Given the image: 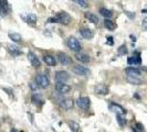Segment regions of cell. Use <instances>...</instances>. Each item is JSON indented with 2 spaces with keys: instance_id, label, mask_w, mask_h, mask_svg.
I'll return each mask as SVG.
<instances>
[{
  "instance_id": "44dd1931",
  "label": "cell",
  "mask_w": 147,
  "mask_h": 132,
  "mask_svg": "<svg viewBox=\"0 0 147 132\" xmlns=\"http://www.w3.org/2000/svg\"><path fill=\"white\" fill-rule=\"evenodd\" d=\"M101 15H103L105 19H110L113 17V12L109 10V9H106V8H100V11H98Z\"/></svg>"
},
{
  "instance_id": "f1b7e54d",
  "label": "cell",
  "mask_w": 147,
  "mask_h": 132,
  "mask_svg": "<svg viewBox=\"0 0 147 132\" xmlns=\"http://www.w3.org/2000/svg\"><path fill=\"white\" fill-rule=\"evenodd\" d=\"M74 2L78 3L81 8H88V1H84V0H75Z\"/></svg>"
},
{
  "instance_id": "836d02e7",
  "label": "cell",
  "mask_w": 147,
  "mask_h": 132,
  "mask_svg": "<svg viewBox=\"0 0 147 132\" xmlns=\"http://www.w3.org/2000/svg\"><path fill=\"white\" fill-rule=\"evenodd\" d=\"M48 22H50V23H57L58 22V19H57V17H54V18H50Z\"/></svg>"
},
{
  "instance_id": "ffe728a7",
  "label": "cell",
  "mask_w": 147,
  "mask_h": 132,
  "mask_svg": "<svg viewBox=\"0 0 147 132\" xmlns=\"http://www.w3.org/2000/svg\"><path fill=\"white\" fill-rule=\"evenodd\" d=\"M81 35L84 39H86V40H91V39H93L94 37V34H93V32L91 31L90 29H81Z\"/></svg>"
},
{
  "instance_id": "3957f363",
  "label": "cell",
  "mask_w": 147,
  "mask_h": 132,
  "mask_svg": "<svg viewBox=\"0 0 147 132\" xmlns=\"http://www.w3.org/2000/svg\"><path fill=\"white\" fill-rule=\"evenodd\" d=\"M57 19H58V22L61 23V24H63V25H67V24H70L71 21H72L71 17L67 15L66 12H64V11L59 12V13L57 15Z\"/></svg>"
},
{
  "instance_id": "5bb4252c",
  "label": "cell",
  "mask_w": 147,
  "mask_h": 132,
  "mask_svg": "<svg viewBox=\"0 0 147 132\" xmlns=\"http://www.w3.org/2000/svg\"><path fill=\"white\" fill-rule=\"evenodd\" d=\"M7 50L8 52L11 54V55H13V56H17V55H21L22 52L21 50L17 46V45H13V44H8L7 45Z\"/></svg>"
},
{
  "instance_id": "30bf717a",
  "label": "cell",
  "mask_w": 147,
  "mask_h": 132,
  "mask_svg": "<svg viewBox=\"0 0 147 132\" xmlns=\"http://www.w3.org/2000/svg\"><path fill=\"white\" fill-rule=\"evenodd\" d=\"M94 90H95V94H97V95H107L110 89L105 84H98L95 86Z\"/></svg>"
},
{
  "instance_id": "d4e9b609",
  "label": "cell",
  "mask_w": 147,
  "mask_h": 132,
  "mask_svg": "<svg viewBox=\"0 0 147 132\" xmlns=\"http://www.w3.org/2000/svg\"><path fill=\"white\" fill-rule=\"evenodd\" d=\"M9 37H10V40H12L13 42H20L22 40L21 35H20L19 33H17V32H11V33H9Z\"/></svg>"
},
{
  "instance_id": "9c48e42d",
  "label": "cell",
  "mask_w": 147,
  "mask_h": 132,
  "mask_svg": "<svg viewBox=\"0 0 147 132\" xmlns=\"http://www.w3.org/2000/svg\"><path fill=\"white\" fill-rule=\"evenodd\" d=\"M127 63H128L129 65H140V63H142L140 54L138 52H135V54H134L133 56L127 59Z\"/></svg>"
},
{
  "instance_id": "1f68e13d",
  "label": "cell",
  "mask_w": 147,
  "mask_h": 132,
  "mask_svg": "<svg viewBox=\"0 0 147 132\" xmlns=\"http://www.w3.org/2000/svg\"><path fill=\"white\" fill-rule=\"evenodd\" d=\"M134 129H135V128H134ZM136 129H138L140 131H143V130H144V125H142V123H140V122H137V123H136Z\"/></svg>"
},
{
  "instance_id": "4316f807",
  "label": "cell",
  "mask_w": 147,
  "mask_h": 132,
  "mask_svg": "<svg viewBox=\"0 0 147 132\" xmlns=\"http://www.w3.org/2000/svg\"><path fill=\"white\" fill-rule=\"evenodd\" d=\"M69 127H70V129L72 130L73 132H78L80 130V125L78 123V122H75V121H69Z\"/></svg>"
},
{
  "instance_id": "6da1fadb",
  "label": "cell",
  "mask_w": 147,
  "mask_h": 132,
  "mask_svg": "<svg viewBox=\"0 0 147 132\" xmlns=\"http://www.w3.org/2000/svg\"><path fill=\"white\" fill-rule=\"evenodd\" d=\"M36 84L41 88H48L50 85V81L44 74H38L36 76Z\"/></svg>"
},
{
  "instance_id": "52a82bcc",
  "label": "cell",
  "mask_w": 147,
  "mask_h": 132,
  "mask_svg": "<svg viewBox=\"0 0 147 132\" xmlns=\"http://www.w3.org/2000/svg\"><path fill=\"white\" fill-rule=\"evenodd\" d=\"M76 105L81 108V109L86 110L90 107V98L88 97H80L76 100Z\"/></svg>"
},
{
  "instance_id": "e575fe53",
  "label": "cell",
  "mask_w": 147,
  "mask_h": 132,
  "mask_svg": "<svg viewBox=\"0 0 147 132\" xmlns=\"http://www.w3.org/2000/svg\"><path fill=\"white\" fill-rule=\"evenodd\" d=\"M125 13H126V15H128L131 19H134V18H135V13H133V12H128V11H126Z\"/></svg>"
},
{
  "instance_id": "603a6c76",
  "label": "cell",
  "mask_w": 147,
  "mask_h": 132,
  "mask_svg": "<svg viewBox=\"0 0 147 132\" xmlns=\"http://www.w3.org/2000/svg\"><path fill=\"white\" fill-rule=\"evenodd\" d=\"M84 17L88 19L90 22H92V23H94V24H97L98 23V18L96 17L94 13H91V12H86L85 15H84Z\"/></svg>"
},
{
  "instance_id": "2e32d148",
  "label": "cell",
  "mask_w": 147,
  "mask_h": 132,
  "mask_svg": "<svg viewBox=\"0 0 147 132\" xmlns=\"http://www.w3.org/2000/svg\"><path fill=\"white\" fill-rule=\"evenodd\" d=\"M125 73L127 74V76H131V77H138L140 76V71L137 68H134V67H127L125 69Z\"/></svg>"
},
{
  "instance_id": "e0dca14e",
  "label": "cell",
  "mask_w": 147,
  "mask_h": 132,
  "mask_svg": "<svg viewBox=\"0 0 147 132\" xmlns=\"http://www.w3.org/2000/svg\"><path fill=\"white\" fill-rule=\"evenodd\" d=\"M60 106H61L63 109L69 110V109H72V108H73L74 103L72 99H63V100L60 101Z\"/></svg>"
},
{
  "instance_id": "83f0119b",
  "label": "cell",
  "mask_w": 147,
  "mask_h": 132,
  "mask_svg": "<svg viewBox=\"0 0 147 132\" xmlns=\"http://www.w3.org/2000/svg\"><path fill=\"white\" fill-rule=\"evenodd\" d=\"M116 120H117L118 125L121 127H124L126 125V119L122 115H116Z\"/></svg>"
},
{
  "instance_id": "5b68a950",
  "label": "cell",
  "mask_w": 147,
  "mask_h": 132,
  "mask_svg": "<svg viewBox=\"0 0 147 132\" xmlns=\"http://www.w3.org/2000/svg\"><path fill=\"white\" fill-rule=\"evenodd\" d=\"M58 59H59V62L62 65H70V64L72 63L71 57H70L67 54L63 53V52H59V53H58Z\"/></svg>"
},
{
  "instance_id": "277c9868",
  "label": "cell",
  "mask_w": 147,
  "mask_h": 132,
  "mask_svg": "<svg viewBox=\"0 0 147 132\" xmlns=\"http://www.w3.org/2000/svg\"><path fill=\"white\" fill-rule=\"evenodd\" d=\"M72 71H73L74 74H76V75H79V76H88V75H90V69H88L86 67L81 66V65L73 66Z\"/></svg>"
},
{
  "instance_id": "7402d4cb",
  "label": "cell",
  "mask_w": 147,
  "mask_h": 132,
  "mask_svg": "<svg viewBox=\"0 0 147 132\" xmlns=\"http://www.w3.org/2000/svg\"><path fill=\"white\" fill-rule=\"evenodd\" d=\"M43 61L49 66H55V64H57V61H55V59L52 55H44Z\"/></svg>"
},
{
  "instance_id": "ba28073f",
  "label": "cell",
  "mask_w": 147,
  "mask_h": 132,
  "mask_svg": "<svg viewBox=\"0 0 147 132\" xmlns=\"http://www.w3.org/2000/svg\"><path fill=\"white\" fill-rule=\"evenodd\" d=\"M69 73L65 72V71H58L55 73V79L58 83H65L67 79H69Z\"/></svg>"
},
{
  "instance_id": "9a60e30c",
  "label": "cell",
  "mask_w": 147,
  "mask_h": 132,
  "mask_svg": "<svg viewBox=\"0 0 147 132\" xmlns=\"http://www.w3.org/2000/svg\"><path fill=\"white\" fill-rule=\"evenodd\" d=\"M75 59L76 61H79V62H81V63H84V64H86L90 62V56L86 55V54H84V53H81V52H78V53H75Z\"/></svg>"
},
{
  "instance_id": "f546056e",
  "label": "cell",
  "mask_w": 147,
  "mask_h": 132,
  "mask_svg": "<svg viewBox=\"0 0 147 132\" xmlns=\"http://www.w3.org/2000/svg\"><path fill=\"white\" fill-rule=\"evenodd\" d=\"M118 54L119 55H125V54H127V47H126V45H122V46L118 47Z\"/></svg>"
},
{
  "instance_id": "8d00e7d4",
  "label": "cell",
  "mask_w": 147,
  "mask_h": 132,
  "mask_svg": "<svg viewBox=\"0 0 147 132\" xmlns=\"http://www.w3.org/2000/svg\"><path fill=\"white\" fill-rule=\"evenodd\" d=\"M11 132H17V131H16L15 129H12V130H11Z\"/></svg>"
},
{
  "instance_id": "8992f818",
  "label": "cell",
  "mask_w": 147,
  "mask_h": 132,
  "mask_svg": "<svg viewBox=\"0 0 147 132\" xmlns=\"http://www.w3.org/2000/svg\"><path fill=\"white\" fill-rule=\"evenodd\" d=\"M55 90L60 93V94H67L70 90H71V87L65 84V83H58L55 84Z\"/></svg>"
},
{
  "instance_id": "4dcf8cb0",
  "label": "cell",
  "mask_w": 147,
  "mask_h": 132,
  "mask_svg": "<svg viewBox=\"0 0 147 132\" xmlns=\"http://www.w3.org/2000/svg\"><path fill=\"white\" fill-rule=\"evenodd\" d=\"M142 28H143V30H144V31H147V17H146V18H144V20H143Z\"/></svg>"
},
{
  "instance_id": "d6a6232c",
  "label": "cell",
  "mask_w": 147,
  "mask_h": 132,
  "mask_svg": "<svg viewBox=\"0 0 147 132\" xmlns=\"http://www.w3.org/2000/svg\"><path fill=\"white\" fill-rule=\"evenodd\" d=\"M38 87H39V86H38L37 84H34V83H30V88H31L32 90H37Z\"/></svg>"
},
{
  "instance_id": "484cf974",
  "label": "cell",
  "mask_w": 147,
  "mask_h": 132,
  "mask_svg": "<svg viewBox=\"0 0 147 132\" xmlns=\"http://www.w3.org/2000/svg\"><path fill=\"white\" fill-rule=\"evenodd\" d=\"M126 79L128 83H131L133 85H140L142 84V79L138 78V77H131V76H127Z\"/></svg>"
},
{
  "instance_id": "d6986e66",
  "label": "cell",
  "mask_w": 147,
  "mask_h": 132,
  "mask_svg": "<svg viewBox=\"0 0 147 132\" xmlns=\"http://www.w3.org/2000/svg\"><path fill=\"white\" fill-rule=\"evenodd\" d=\"M104 27L107 30H110V31H114V30L117 28V24L114 21L110 20V19H105L104 20Z\"/></svg>"
},
{
  "instance_id": "7a4b0ae2",
  "label": "cell",
  "mask_w": 147,
  "mask_h": 132,
  "mask_svg": "<svg viewBox=\"0 0 147 132\" xmlns=\"http://www.w3.org/2000/svg\"><path fill=\"white\" fill-rule=\"evenodd\" d=\"M66 44H67L69 49L72 50V51H74L75 53H78V52L81 51V49H82L81 43H80L75 37H69L67 41H66Z\"/></svg>"
},
{
  "instance_id": "cb8c5ba5",
  "label": "cell",
  "mask_w": 147,
  "mask_h": 132,
  "mask_svg": "<svg viewBox=\"0 0 147 132\" xmlns=\"http://www.w3.org/2000/svg\"><path fill=\"white\" fill-rule=\"evenodd\" d=\"M31 100H32V103H34V105H38V106H41L42 103H44V100L41 98V96L38 95V94H34V95H32V98H31Z\"/></svg>"
},
{
  "instance_id": "4fadbf2b",
  "label": "cell",
  "mask_w": 147,
  "mask_h": 132,
  "mask_svg": "<svg viewBox=\"0 0 147 132\" xmlns=\"http://www.w3.org/2000/svg\"><path fill=\"white\" fill-rule=\"evenodd\" d=\"M9 11V3L6 0H0V15L6 17Z\"/></svg>"
},
{
  "instance_id": "8fae6325",
  "label": "cell",
  "mask_w": 147,
  "mask_h": 132,
  "mask_svg": "<svg viewBox=\"0 0 147 132\" xmlns=\"http://www.w3.org/2000/svg\"><path fill=\"white\" fill-rule=\"evenodd\" d=\"M28 59L30 61L31 65L34 66L36 68H38V67H40V66H41V62L39 61V59H38L37 55H36L34 53H32V52L28 53Z\"/></svg>"
},
{
  "instance_id": "7c38bea8",
  "label": "cell",
  "mask_w": 147,
  "mask_h": 132,
  "mask_svg": "<svg viewBox=\"0 0 147 132\" xmlns=\"http://www.w3.org/2000/svg\"><path fill=\"white\" fill-rule=\"evenodd\" d=\"M110 110L111 111H113V112H115L116 115H125L126 113V110L122 107V106H119L117 103H111L110 105Z\"/></svg>"
},
{
  "instance_id": "ac0fdd59",
  "label": "cell",
  "mask_w": 147,
  "mask_h": 132,
  "mask_svg": "<svg viewBox=\"0 0 147 132\" xmlns=\"http://www.w3.org/2000/svg\"><path fill=\"white\" fill-rule=\"evenodd\" d=\"M22 19L29 24H34L37 22V15L34 13H28L27 15H23Z\"/></svg>"
},
{
  "instance_id": "d590c367",
  "label": "cell",
  "mask_w": 147,
  "mask_h": 132,
  "mask_svg": "<svg viewBox=\"0 0 147 132\" xmlns=\"http://www.w3.org/2000/svg\"><path fill=\"white\" fill-rule=\"evenodd\" d=\"M107 44H110V45H112V44H113V37H107Z\"/></svg>"
}]
</instances>
